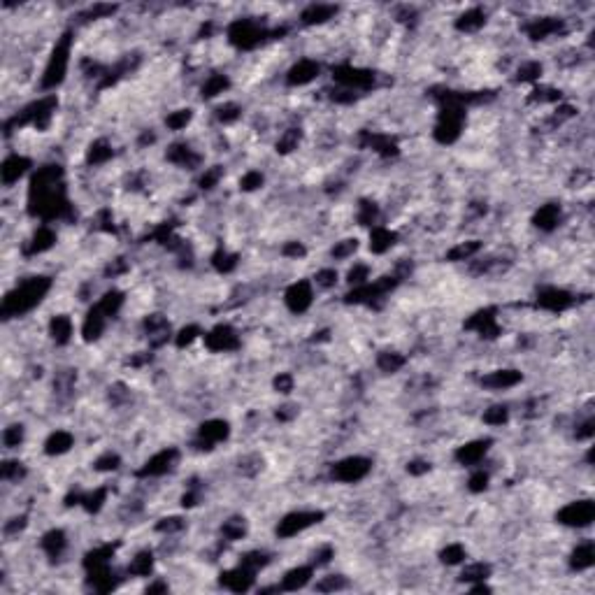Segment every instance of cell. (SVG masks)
Listing matches in <instances>:
<instances>
[{"instance_id": "obj_1", "label": "cell", "mask_w": 595, "mask_h": 595, "mask_svg": "<svg viewBox=\"0 0 595 595\" xmlns=\"http://www.w3.org/2000/svg\"><path fill=\"white\" fill-rule=\"evenodd\" d=\"M309 298H312L309 288L305 286V284H298V286H293V291L288 293V303L295 309H305L309 305Z\"/></svg>"}, {"instance_id": "obj_2", "label": "cell", "mask_w": 595, "mask_h": 595, "mask_svg": "<svg viewBox=\"0 0 595 595\" xmlns=\"http://www.w3.org/2000/svg\"><path fill=\"white\" fill-rule=\"evenodd\" d=\"M24 158H19V156H14V158H10V161L5 163V167H3V179L5 182H12V179H16V177L21 175V170H24Z\"/></svg>"}, {"instance_id": "obj_3", "label": "cell", "mask_w": 595, "mask_h": 595, "mask_svg": "<svg viewBox=\"0 0 595 595\" xmlns=\"http://www.w3.org/2000/svg\"><path fill=\"white\" fill-rule=\"evenodd\" d=\"M68 447H70V437H68L66 433H56L54 437L49 439V451L54 454V451H66Z\"/></svg>"}, {"instance_id": "obj_4", "label": "cell", "mask_w": 595, "mask_h": 595, "mask_svg": "<svg viewBox=\"0 0 595 595\" xmlns=\"http://www.w3.org/2000/svg\"><path fill=\"white\" fill-rule=\"evenodd\" d=\"M54 335L58 339H68V335H70V321H68V318L56 316V321H54Z\"/></svg>"}, {"instance_id": "obj_5", "label": "cell", "mask_w": 595, "mask_h": 595, "mask_svg": "<svg viewBox=\"0 0 595 595\" xmlns=\"http://www.w3.org/2000/svg\"><path fill=\"white\" fill-rule=\"evenodd\" d=\"M19 439H21V430L19 428L7 430V433H5V444H7V447H12V444L19 442Z\"/></svg>"}]
</instances>
